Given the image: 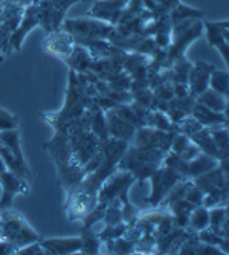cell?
I'll return each mask as SVG.
<instances>
[{
	"instance_id": "obj_43",
	"label": "cell",
	"mask_w": 229,
	"mask_h": 255,
	"mask_svg": "<svg viewBox=\"0 0 229 255\" xmlns=\"http://www.w3.org/2000/svg\"><path fill=\"white\" fill-rule=\"evenodd\" d=\"M194 255H225L220 248L214 246V245H208V243H203L199 240L197 246H196V251H194Z\"/></svg>"
},
{
	"instance_id": "obj_36",
	"label": "cell",
	"mask_w": 229,
	"mask_h": 255,
	"mask_svg": "<svg viewBox=\"0 0 229 255\" xmlns=\"http://www.w3.org/2000/svg\"><path fill=\"white\" fill-rule=\"evenodd\" d=\"M103 245L107 246V251L110 254H136L134 252V245L125 239L124 236L118 237V239H113V240H109V242H104Z\"/></svg>"
},
{
	"instance_id": "obj_47",
	"label": "cell",
	"mask_w": 229,
	"mask_h": 255,
	"mask_svg": "<svg viewBox=\"0 0 229 255\" xmlns=\"http://www.w3.org/2000/svg\"><path fill=\"white\" fill-rule=\"evenodd\" d=\"M51 2H52V5H54L55 8H58L60 11L67 12V9L71 8L72 5L80 3V2H86V0H51Z\"/></svg>"
},
{
	"instance_id": "obj_20",
	"label": "cell",
	"mask_w": 229,
	"mask_h": 255,
	"mask_svg": "<svg viewBox=\"0 0 229 255\" xmlns=\"http://www.w3.org/2000/svg\"><path fill=\"white\" fill-rule=\"evenodd\" d=\"M196 100L193 97H183V98H173L171 101H168V107L165 110L167 117L170 118V121L173 124H179L183 118H187L191 115L193 106H194Z\"/></svg>"
},
{
	"instance_id": "obj_52",
	"label": "cell",
	"mask_w": 229,
	"mask_h": 255,
	"mask_svg": "<svg viewBox=\"0 0 229 255\" xmlns=\"http://www.w3.org/2000/svg\"><path fill=\"white\" fill-rule=\"evenodd\" d=\"M153 2H156V3H162V0H153Z\"/></svg>"
},
{
	"instance_id": "obj_8",
	"label": "cell",
	"mask_w": 229,
	"mask_h": 255,
	"mask_svg": "<svg viewBox=\"0 0 229 255\" xmlns=\"http://www.w3.org/2000/svg\"><path fill=\"white\" fill-rule=\"evenodd\" d=\"M203 37V25L202 20L194 21L193 25L187 29H183L180 32L171 34V44L167 49V58H165V66L164 69H168L174 60L180 58L187 54L190 44L194 43L196 40Z\"/></svg>"
},
{
	"instance_id": "obj_1",
	"label": "cell",
	"mask_w": 229,
	"mask_h": 255,
	"mask_svg": "<svg viewBox=\"0 0 229 255\" xmlns=\"http://www.w3.org/2000/svg\"><path fill=\"white\" fill-rule=\"evenodd\" d=\"M128 145V142L110 136L101 141V147L104 151L103 162L94 171L87 173L75 188V191L64 200L63 210L69 222H81L87 213L94 210L97 205V194L100 187L114 170H118V162L124 156Z\"/></svg>"
},
{
	"instance_id": "obj_18",
	"label": "cell",
	"mask_w": 229,
	"mask_h": 255,
	"mask_svg": "<svg viewBox=\"0 0 229 255\" xmlns=\"http://www.w3.org/2000/svg\"><path fill=\"white\" fill-rule=\"evenodd\" d=\"M191 117L199 121L203 127H214V126H228V112H216L205 107L199 103H194Z\"/></svg>"
},
{
	"instance_id": "obj_27",
	"label": "cell",
	"mask_w": 229,
	"mask_h": 255,
	"mask_svg": "<svg viewBox=\"0 0 229 255\" xmlns=\"http://www.w3.org/2000/svg\"><path fill=\"white\" fill-rule=\"evenodd\" d=\"M144 126L153 127L157 130H164V131H177V126L170 121L165 112H160L156 109H150L145 117H144Z\"/></svg>"
},
{
	"instance_id": "obj_49",
	"label": "cell",
	"mask_w": 229,
	"mask_h": 255,
	"mask_svg": "<svg viewBox=\"0 0 229 255\" xmlns=\"http://www.w3.org/2000/svg\"><path fill=\"white\" fill-rule=\"evenodd\" d=\"M180 3V0H162V3H159L167 12H170L173 8H176Z\"/></svg>"
},
{
	"instance_id": "obj_13",
	"label": "cell",
	"mask_w": 229,
	"mask_h": 255,
	"mask_svg": "<svg viewBox=\"0 0 229 255\" xmlns=\"http://www.w3.org/2000/svg\"><path fill=\"white\" fill-rule=\"evenodd\" d=\"M74 46H75L74 37L64 29L46 34V38L43 40V49L51 55L61 58L63 61L72 54Z\"/></svg>"
},
{
	"instance_id": "obj_48",
	"label": "cell",
	"mask_w": 229,
	"mask_h": 255,
	"mask_svg": "<svg viewBox=\"0 0 229 255\" xmlns=\"http://www.w3.org/2000/svg\"><path fill=\"white\" fill-rule=\"evenodd\" d=\"M15 252H17V249L11 243L0 239V255H9V254H15Z\"/></svg>"
},
{
	"instance_id": "obj_10",
	"label": "cell",
	"mask_w": 229,
	"mask_h": 255,
	"mask_svg": "<svg viewBox=\"0 0 229 255\" xmlns=\"http://www.w3.org/2000/svg\"><path fill=\"white\" fill-rule=\"evenodd\" d=\"M0 185H2V197H0V211L11 208L15 196H28L31 190V182L18 177L9 170L0 173Z\"/></svg>"
},
{
	"instance_id": "obj_21",
	"label": "cell",
	"mask_w": 229,
	"mask_h": 255,
	"mask_svg": "<svg viewBox=\"0 0 229 255\" xmlns=\"http://www.w3.org/2000/svg\"><path fill=\"white\" fill-rule=\"evenodd\" d=\"M92 61H94V57H92V54L84 48V46L77 44V43H75L74 49H72V54L64 60L67 67L72 69V71L77 72V74L87 72L89 69H90Z\"/></svg>"
},
{
	"instance_id": "obj_11",
	"label": "cell",
	"mask_w": 229,
	"mask_h": 255,
	"mask_svg": "<svg viewBox=\"0 0 229 255\" xmlns=\"http://www.w3.org/2000/svg\"><path fill=\"white\" fill-rule=\"evenodd\" d=\"M203 25V34L208 40V44L211 48H216L219 54L223 57L226 66L229 63V21L228 20H219V21H210L202 20Z\"/></svg>"
},
{
	"instance_id": "obj_40",
	"label": "cell",
	"mask_w": 229,
	"mask_h": 255,
	"mask_svg": "<svg viewBox=\"0 0 229 255\" xmlns=\"http://www.w3.org/2000/svg\"><path fill=\"white\" fill-rule=\"evenodd\" d=\"M153 98L159 100V101H164L168 103L174 98V92H173V83L165 81V83H160L159 86H156L153 89Z\"/></svg>"
},
{
	"instance_id": "obj_38",
	"label": "cell",
	"mask_w": 229,
	"mask_h": 255,
	"mask_svg": "<svg viewBox=\"0 0 229 255\" xmlns=\"http://www.w3.org/2000/svg\"><path fill=\"white\" fill-rule=\"evenodd\" d=\"M127 228H128V225L124 223V222H121V223H118V225L104 226V229L101 231V233H98V234H100L101 242L104 243V242H109V240H113V239H118V237L124 236V234H125V231H127Z\"/></svg>"
},
{
	"instance_id": "obj_39",
	"label": "cell",
	"mask_w": 229,
	"mask_h": 255,
	"mask_svg": "<svg viewBox=\"0 0 229 255\" xmlns=\"http://www.w3.org/2000/svg\"><path fill=\"white\" fill-rule=\"evenodd\" d=\"M208 211H210V226L211 228L222 226L223 223L228 222V205L214 206Z\"/></svg>"
},
{
	"instance_id": "obj_37",
	"label": "cell",
	"mask_w": 229,
	"mask_h": 255,
	"mask_svg": "<svg viewBox=\"0 0 229 255\" xmlns=\"http://www.w3.org/2000/svg\"><path fill=\"white\" fill-rule=\"evenodd\" d=\"M104 81L113 90H127L128 92L130 90V84H131V77L125 71H119L116 74L107 77Z\"/></svg>"
},
{
	"instance_id": "obj_32",
	"label": "cell",
	"mask_w": 229,
	"mask_h": 255,
	"mask_svg": "<svg viewBox=\"0 0 229 255\" xmlns=\"http://www.w3.org/2000/svg\"><path fill=\"white\" fill-rule=\"evenodd\" d=\"M210 134L213 137V141L219 150L220 159L228 157V147H229V133H228V126H214L208 127ZM219 159V160H220Z\"/></svg>"
},
{
	"instance_id": "obj_17",
	"label": "cell",
	"mask_w": 229,
	"mask_h": 255,
	"mask_svg": "<svg viewBox=\"0 0 229 255\" xmlns=\"http://www.w3.org/2000/svg\"><path fill=\"white\" fill-rule=\"evenodd\" d=\"M44 255H71L81 249V237H51L40 239Z\"/></svg>"
},
{
	"instance_id": "obj_9",
	"label": "cell",
	"mask_w": 229,
	"mask_h": 255,
	"mask_svg": "<svg viewBox=\"0 0 229 255\" xmlns=\"http://www.w3.org/2000/svg\"><path fill=\"white\" fill-rule=\"evenodd\" d=\"M177 131H164V130H157L153 127H139L136 130L131 145L136 147H148V148H156L164 153H168L171 148L173 137Z\"/></svg>"
},
{
	"instance_id": "obj_29",
	"label": "cell",
	"mask_w": 229,
	"mask_h": 255,
	"mask_svg": "<svg viewBox=\"0 0 229 255\" xmlns=\"http://www.w3.org/2000/svg\"><path fill=\"white\" fill-rule=\"evenodd\" d=\"M90 131L94 133L100 141H104V139L109 137L106 113L98 106H94L90 109Z\"/></svg>"
},
{
	"instance_id": "obj_41",
	"label": "cell",
	"mask_w": 229,
	"mask_h": 255,
	"mask_svg": "<svg viewBox=\"0 0 229 255\" xmlns=\"http://www.w3.org/2000/svg\"><path fill=\"white\" fill-rule=\"evenodd\" d=\"M18 128V117L6 109L0 107V130Z\"/></svg>"
},
{
	"instance_id": "obj_6",
	"label": "cell",
	"mask_w": 229,
	"mask_h": 255,
	"mask_svg": "<svg viewBox=\"0 0 229 255\" xmlns=\"http://www.w3.org/2000/svg\"><path fill=\"white\" fill-rule=\"evenodd\" d=\"M148 180L151 183V191L145 199V203H150L151 208H157L164 197L170 193V190L179 180H183V177L170 167L159 165L157 170L148 177Z\"/></svg>"
},
{
	"instance_id": "obj_16",
	"label": "cell",
	"mask_w": 229,
	"mask_h": 255,
	"mask_svg": "<svg viewBox=\"0 0 229 255\" xmlns=\"http://www.w3.org/2000/svg\"><path fill=\"white\" fill-rule=\"evenodd\" d=\"M214 64L199 60L196 63H193V67L188 75V89H190V95L193 98H196L197 95H200L203 90H206L210 87V77L211 72L214 71Z\"/></svg>"
},
{
	"instance_id": "obj_45",
	"label": "cell",
	"mask_w": 229,
	"mask_h": 255,
	"mask_svg": "<svg viewBox=\"0 0 229 255\" xmlns=\"http://www.w3.org/2000/svg\"><path fill=\"white\" fill-rule=\"evenodd\" d=\"M153 41L159 49H168L171 44V34L170 32H159L153 35Z\"/></svg>"
},
{
	"instance_id": "obj_15",
	"label": "cell",
	"mask_w": 229,
	"mask_h": 255,
	"mask_svg": "<svg viewBox=\"0 0 229 255\" xmlns=\"http://www.w3.org/2000/svg\"><path fill=\"white\" fill-rule=\"evenodd\" d=\"M106 123H107V133L110 137L114 139H121V141H125L128 144H131L133 136L136 133V127L128 123L125 118H122L121 115L116 112V109H110L106 110Z\"/></svg>"
},
{
	"instance_id": "obj_19",
	"label": "cell",
	"mask_w": 229,
	"mask_h": 255,
	"mask_svg": "<svg viewBox=\"0 0 229 255\" xmlns=\"http://www.w3.org/2000/svg\"><path fill=\"white\" fill-rule=\"evenodd\" d=\"M0 142H2L11 153L12 156L17 159L18 164L26 168V170H31L28 162L23 156V150H21V139H20V131L18 128H8V130H0Z\"/></svg>"
},
{
	"instance_id": "obj_50",
	"label": "cell",
	"mask_w": 229,
	"mask_h": 255,
	"mask_svg": "<svg viewBox=\"0 0 229 255\" xmlns=\"http://www.w3.org/2000/svg\"><path fill=\"white\" fill-rule=\"evenodd\" d=\"M3 60H5V55H3L2 52H0V63H2Z\"/></svg>"
},
{
	"instance_id": "obj_12",
	"label": "cell",
	"mask_w": 229,
	"mask_h": 255,
	"mask_svg": "<svg viewBox=\"0 0 229 255\" xmlns=\"http://www.w3.org/2000/svg\"><path fill=\"white\" fill-rule=\"evenodd\" d=\"M34 5H35V12L38 18V26L46 34H51V32L61 29L63 21L66 18V12L55 8L51 0H35Z\"/></svg>"
},
{
	"instance_id": "obj_25",
	"label": "cell",
	"mask_w": 229,
	"mask_h": 255,
	"mask_svg": "<svg viewBox=\"0 0 229 255\" xmlns=\"http://www.w3.org/2000/svg\"><path fill=\"white\" fill-rule=\"evenodd\" d=\"M190 139H191V142H194L200 148L202 153L208 154V156H211V157H214L217 160L220 159L219 150H217V147H216V144L213 141V137L210 134V128L208 127H202L193 136H190Z\"/></svg>"
},
{
	"instance_id": "obj_2",
	"label": "cell",
	"mask_w": 229,
	"mask_h": 255,
	"mask_svg": "<svg viewBox=\"0 0 229 255\" xmlns=\"http://www.w3.org/2000/svg\"><path fill=\"white\" fill-rule=\"evenodd\" d=\"M52 128L54 136L43 144V150L54 160L57 168V185L64 190L66 197H69L83 180L84 171L72 156V148L67 136V123L55 124Z\"/></svg>"
},
{
	"instance_id": "obj_28",
	"label": "cell",
	"mask_w": 229,
	"mask_h": 255,
	"mask_svg": "<svg viewBox=\"0 0 229 255\" xmlns=\"http://www.w3.org/2000/svg\"><path fill=\"white\" fill-rule=\"evenodd\" d=\"M80 237H81V249H80L81 254H87V255L100 254L103 242L100 239V234L94 229V226H92V228L83 226Z\"/></svg>"
},
{
	"instance_id": "obj_31",
	"label": "cell",
	"mask_w": 229,
	"mask_h": 255,
	"mask_svg": "<svg viewBox=\"0 0 229 255\" xmlns=\"http://www.w3.org/2000/svg\"><path fill=\"white\" fill-rule=\"evenodd\" d=\"M205 15H206L205 11L197 9V8H193V6H188V5L182 3V2L168 12V17H170L173 25H174V23H177V21H180V20H187V18H199V20H203Z\"/></svg>"
},
{
	"instance_id": "obj_4",
	"label": "cell",
	"mask_w": 229,
	"mask_h": 255,
	"mask_svg": "<svg viewBox=\"0 0 229 255\" xmlns=\"http://www.w3.org/2000/svg\"><path fill=\"white\" fill-rule=\"evenodd\" d=\"M134 183V177L125 170H114L100 187L97 194V205L107 206L113 200H119L121 205L130 203L128 191Z\"/></svg>"
},
{
	"instance_id": "obj_35",
	"label": "cell",
	"mask_w": 229,
	"mask_h": 255,
	"mask_svg": "<svg viewBox=\"0 0 229 255\" xmlns=\"http://www.w3.org/2000/svg\"><path fill=\"white\" fill-rule=\"evenodd\" d=\"M128 0H98L92 8L89 9L87 14H92V12H116V11H121L127 6Z\"/></svg>"
},
{
	"instance_id": "obj_7",
	"label": "cell",
	"mask_w": 229,
	"mask_h": 255,
	"mask_svg": "<svg viewBox=\"0 0 229 255\" xmlns=\"http://www.w3.org/2000/svg\"><path fill=\"white\" fill-rule=\"evenodd\" d=\"M191 180L203 191V194H213L220 200L222 205H228L229 173H225L219 165Z\"/></svg>"
},
{
	"instance_id": "obj_14",
	"label": "cell",
	"mask_w": 229,
	"mask_h": 255,
	"mask_svg": "<svg viewBox=\"0 0 229 255\" xmlns=\"http://www.w3.org/2000/svg\"><path fill=\"white\" fill-rule=\"evenodd\" d=\"M38 26V18H37V12H35V5L31 3L25 8L23 11V15L20 18L18 26L15 28V31L12 32L11 38H9V48L11 52H20L21 51V46L23 41L28 37V34L35 29Z\"/></svg>"
},
{
	"instance_id": "obj_23",
	"label": "cell",
	"mask_w": 229,
	"mask_h": 255,
	"mask_svg": "<svg viewBox=\"0 0 229 255\" xmlns=\"http://www.w3.org/2000/svg\"><path fill=\"white\" fill-rule=\"evenodd\" d=\"M219 165V160L205 154V153H200L199 156H196L194 159L188 160V165H187V177L188 179H194L206 171H210L213 168H216Z\"/></svg>"
},
{
	"instance_id": "obj_22",
	"label": "cell",
	"mask_w": 229,
	"mask_h": 255,
	"mask_svg": "<svg viewBox=\"0 0 229 255\" xmlns=\"http://www.w3.org/2000/svg\"><path fill=\"white\" fill-rule=\"evenodd\" d=\"M194 208H196V205H193V203L188 202L187 199H180V200H176V202L167 205V206L164 208V210L168 211V213L173 216L174 223H176L179 228H185V229H187L190 214L193 213Z\"/></svg>"
},
{
	"instance_id": "obj_44",
	"label": "cell",
	"mask_w": 229,
	"mask_h": 255,
	"mask_svg": "<svg viewBox=\"0 0 229 255\" xmlns=\"http://www.w3.org/2000/svg\"><path fill=\"white\" fill-rule=\"evenodd\" d=\"M18 255H44V251L40 245V240L38 242H34V243H29L26 246H23L20 249H17Z\"/></svg>"
},
{
	"instance_id": "obj_5",
	"label": "cell",
	"mask_w": 229,
	"mask_h": 255,
	"mask_svg": "<svg viewBox=\"0 0 229 255\" xmlns=\"http://www.w3.org/2000/svg\"><path fill=\"white\" fill-rule=\"evenodd\" d=\"M61 29L71 34L74 38H103L110 40L114 26L98 18H64Z\"/></svg>"
},
{
	"instance_id": "obj_24",
	"label": "cell",
	"mask_w": 229,
	"mask_h": 255,
	"mask_svg": "<svg viewBox=\"0 0 229 255\" xmlns=\"http://www.w3.org/2000/svg\"><path fill=\"white\" fill-rule=\"evenodd\" d=\"M196 103L208 107L211 110H216V112H228V97H223L219 92L213 90V89H206L203 90L200 95H197L196 98Z\"/></svg>"
},
{
	"instance_id": "obj_46",
	"label": "cell",
	"mask_w": 229,
	"mask_h": 255,
	"mask_svg": "<svg viewBox=\"0 0 229 255\" xmlns=\"http://www.w3.org/2000/svg\"><path fill=\"white\" fill-rule=\"evenodd\" d=\"M173 92H174L176 98H183V97L190 95V89H188L187 83H173Z\"/></svg>"
},
{
	"instance_id": "obj_42",
	"label": "cell",
	"mask_w": 229,
	"mask_h": 255,
	"mask_svg": "<svg viewBox=\"0 0 229 255\" xmlns=\"http://www.w3.org/2000/svg\"><path fill=\"white\" fill-rule=\"evenodd\" d=\"M203 196H205L203 191L197 187V185H194L193 180H191L190 185H188V188H187V193H185V199H187L188 202H191L193 205L199 206V205H202Z\"/></svg>"
},
{
	"instance_id": "obj_51",
	"label": "cell",
	"mask_w": 229,
	"mask_h": 255,
	"mask_svg": "<svg viewBox=\"0 0 229 255\" xmlns=\"http://www.w3.org/2000/svg\"><path fill=\"white\" fill-rule=\"evenodd\" d=\"M2 20H3V14L0 12V23H2Z\"/></svg>"
},
{
	"instance_id": "obj_30",
	"label": "cell",
	"mask_w": 229,
	"mask_h": 255,
	"mask_svg": "<svg viewBox=\"0 0 229 255\" xmlns=\"http://www.w3.org/2000/svg\"><path fill=\"white\" fill-rule=\"evenodd\" d=\"M208 226H210V211L202 205L196 206L193 210V213L190 214L187 229L190 231V233L196 234V233H199V231L208 228Z\"/></svg>"
},
{
	"instance_id": "obj_26",
	"label": "cell",
	"mask_w": 229,
	"mask_h": 255,
	"mask_svg": "<svg viewBox=\"0 0 229 255\" xmlns=\"http://www.w3.org/2000/svg\"><path fill=\"white\" fill-rule=\"evenodd\" d=\"M193 67V61H190L185 55L173 61V64L165 69L170 83H188V75Z\"/></svg>"
},
{
	"instance_id": "obj_33",
	"label": "cell",
	"mask_w": 229,
	"mask_h": 255,
	"mask_svg": "<svg viewBox=\"0 0 229 255\" xmlns=\"http://www.w3.org/2000/svg\"><path fill=\"white\" fill-rule=\"evenodd\" d=\"M196 236H197V239L200 240V242H203V243H208V245H214V246H217V248H220V251L226 255L228 254V246H229V239H223V237H220L216 231L213 229V228H205V229H202V231H199V233H196Z\"/></svg>"
},
{
	"instance_id": "obj_34",
	"label": "cell",
	"mask_w": 229,
	"mask_h": 255,
	"mask_svg": "<svg viewBox=\"0 0 229 255\" xmlns=\"http://www.w3.org/2000/svg\"><path fill=\"white\" fill-rule=\"evenodd\" d=\"M210 89L219 92V94H222L223 97H228L229 95V75H228V71L214 67V71L211 72V77H210Z\"/></svg>"
},
{
	"instance_id": "obj_3",
	"label": "cell",
	"mask_w": 229,
	"mask_h": 255,
	"mask_svg": "<svg viewBox=\"0 0 229 255\" xmlns=\"http://www.w3.org/2000/svg\"><path fill=\"white\" fill-rule=\"evenodd\" d=\"M0 239L11 243L15 249H20L29 243L38 242L41 237L25 217L8 208L0 211Z\"/></svg>"
}]
</instances>
